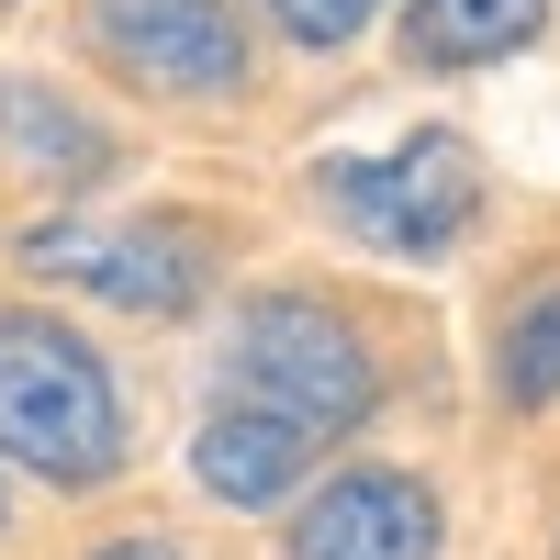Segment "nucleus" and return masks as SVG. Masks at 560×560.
<instances>
[{
	"label": "nucleus",
	"mask_w": 560,
	"mask_h": 560,
	"mask_svg": "<svg viewBox=\"0 0 560 560\" xmlns=\"http://www.w3.org/2000/svg\"><path fill=\"white\" fill-rule=\"evenodd\" d=\"M224 404L269 415V427L292 438H348L370 427V404H382V359L359 348V325L337 303L314 292H258L236 303V325H224Z\"/></svg>",
	"instance_id": "nucleus-1"
},
{
	"label": "nucleus",
	"mask_w": 560,
	"mask_h": 560,
	"mask_svg": "<svg viewBox=\"0 0 560 560\" xmlns=\"http://www.w3.org/2000/svg\"><path fill=\"white\" fill-rule=\"evenodd\" d=\"M0 459H23L57 493L124 471V393L102 348H79L57 314L23 303H0Z\"/></svg>",
	"instance_id": "nucleus-2"
},
{
	"label": "nucleus",
	"mask_w": 560,
	"mask_h": 560,
	"mask_svg": "<svg viewBox=\"0 0 560 560\" xmlns=\"http://www.w3.org/2000/svg\"><path fill=\"white\" fill-rule=\"evenodd\" d=\"M325 202H337V224L359 247H382V258H448L459 236H471V213H482L471 135L427 124V135H404L393 158H337Z\"/></svg>",
	"instance_id": "nucleus-3"
},
{
	"label": "nucleus",
	"mask_w": 560,
	"mask_h": 560,
	"mask_svg": "<svg viewBox=\"0 0 560 560\" xmlns=\"http://www.w3.org/2000/svg\"><path fill=\"white\" fill-rule=\"evenodd\" d=\"M23 269L68 280V292L113 303V314H179L202 292V258H191L179 224H79V213H57V224L23 236Z\"/></svg>",
	"instance_id": "nucleus-4"
},
{
	"label": "nucleus",
	"mask_w": 560,
	"mask_h": 560,
	"mask_svg": "<svg viewBox=\"0 0 560 560\" xmlns=\"http://www.w3.org/2000/svg\"><path fill=\"white\" fill-rule=\"evenodd\" d=\"M90 45L147 90H179V102L247 90V23L224 0H90Z\"/></svg>",
	"instance_id": "nucleus-5"
},
{
	"label": "nucleus",
	"mask_w": 560,
	"mask_h": 560,
	"mask_svg": "<svg viewBox=\"0 0 560 560\" xmlns=\"http://www.w3.org/2000/svg\"><path fill=\"white\" fill-rule=\"evenodd\" d=\"M280 560H438V493L415 471H337L280 527Z\"/></svg>",
	"instance_id": "nucleus-6"
},
{
	"label": "nucleus",
	"mask_w": 560,
	"mask_h": 560,
	"mask_svg": "<svg viewBox=\"0 0 560 560\" xmlns=\"http://www.w3.org/2000/svg\"><path fill=\"white\" fill-rule=\"evenodd\" d=\"M191 471H202V493H224V504H280V493L314 471V438L269 427V415H247V404H213L202 438H191Z\"/></svg>",
	"instance_id": "nucleus-7"
},
{
	"label": "nucleus",
	"mask_w": 560,
	"mask_h": 560,
	"mask_svg": "<svg viewBox=\"0 0 560 560\" xmlns=\"http://www.w3.org/2000/svg\"><path fill=\"white\" fill-rule=\"evenodd\" d=\"M549 0H404V57L415 68H493L538 45Z\"/></svg>",
	"instance_id": "nucleus-8"
},
{
	"label": "nucleus",
	"mask_w": 560,
	"mask_h": 560,
	"mask_svg": "<svg viewBox=\"0 0 560 560\" xmlns=\"http://www.w3.org/2000/svg\"><path fill=\"white\" fill-rule=\"evenodd\" d=\"M493 393L516 404V415H549V404H560V280L504 314V337H493Z\"/></svg>",
	"instance_id": "nucleus-9"
},
{
	"label": "nucleus",
	"mask_w": 560,
	"mask_h": 560,
	"mask_svg": "<svg viewBox=\"0 0 560 560\" xmlns=\"http://www.w3.org/2000/svg\"><path fill=\"white\" fill-rule=\"evenodd\" d=\"M258 12L292 34V45H348V34L382 23V0H258Z\"/></svg>",
	"instance_id": "nucleus-10"
},
{
	"label": "nucleus",
	"mask_w": 560,
	"mask_h": 560,
	"mask_svg": "<svg viewBox=\"0 0 560 560\" xmlns=\"http://www.w3.org/2000/svg\"><path fill=\"white\" fill-rule=\"evenodd\" d=\"M0 124H12V135H23V147H68L79 168H90V158H102V135H90V124H68L57 102H45V113H34V102H23V90H12V79H0Z\"/></svg>",
	"instance_id": "nucleus-11"
},
{
	"label": "nucleus",
	"mask_w": 560,
	"mask_h": 560,
	"mask_svg": "<svg viewBox=\"0 0 560 560\" xmlns=\"http://www.w3.org/2000/svg\"><path fill=\"white\" fill-rule=\"evenodd\" d=\"M90 560H179L168 538H113V549H90Z\"/></svg>",
	"instance_id": "nucleus-12"
}]
</instances>
